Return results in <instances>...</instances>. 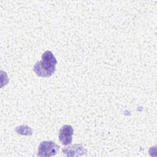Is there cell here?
<instances>
[{
  "instance_id": "cell-3",
  "label": "cell",
  "mask_w": 157,
  "mask_h": 157,
  "mask_svg": "<svg viewBox=\"0 0 157 157\" xmlns=\"http://www.w3.org/2000/svg\"><path fill=\"white\" fill-rule=\"evenodd\" d=\"M73 134L74 129L72 126L71 125L65 124L63 126L59 131V139L63 145H69L72 142Z\"/></svg>"
},
{
  "instance_id": "cell-2",
  "label": "cell",
  "mask_w": 157,
  "mask_h": 157,
  "mask_svg": "<svg viewBox=\"0 0 157 157\" xmlns=\"http://www.w3.org/2000/svg\"><path fill=\"white\" fill-rule=\"evenodd\" d=\"M59 150V146L54 142L43 141L40 142L38 148V156H52L56 155Z\"/></svg>"
},
{
  "instance_id": "cell-5",
  "label": "cell",
  "mask_w": 157,
  "mask_h": 157,
  "mask_svg": "<svg viewBox=\"0 0 157 157\" xmlns=\"http://www.w3.org/2000/svg\"><path fill=\"white\" fill-rule=\"evenodd\" d=\"M15 131L18 134H21V135L29 136L33 134L32 129L26 125H21L20 126H18L16 128Z\"/></svg>"
},
{
  "instance_id": "cell-1",
  "label": "cell",
  "mask_w": 157,
  "mask_h": 157,
  "mask_svg": "<svg viewBox=\"0 0 157 157\" xmlns=\"http://www.w3.org/2000/svg\"><path fill=\"white\" fill-rule=\"evenodd\" d=\"M55 66V64L47 60L42 59L34 64L33 71L39 77H49L54 74L56 69Z\"/></svg>"
},
{
  "instance_id": "cell-4",
  "label": "cell",
  "mask_w": 157,
  "mask_h": 157,
  "mask_svg": "<svg viewBox=\"0 0 157 157\" xmlns=\"http://www.w3.org/2000/svg\"><path fill=\"white\" fill-rule=\"evenodd\" d=\"M62 152L66 154L67 156H80L85 155L87 153V150L82 144H75L63 148Z\"/></svg>"
}]
</instances>
